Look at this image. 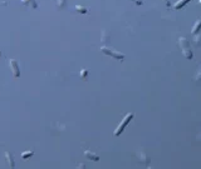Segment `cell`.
<instances>
[{
	"instance_id": "4fadbf2b",
	"label": "cell",
	"mask_w": 201,
	"mask_h": 169,
	"mask_svg": "<svg viewBox=\"0 0 201 169\" xmlns=\"http://www.w3.org/2000/svg\"><path fill=\"white\" fill-rule=\"evenodd\" d=\"M87 73H88L87 69H83L82 71H80V76H82V78H86V76H87Z\"/></svg>"
},
{
	"instance_id": "8fae6325",
	"label": "cell",
	"mask_w": 201,
	"mask_h": 169,
	"mask_svg": "<svg viewBox=\"0 0 201 169\" xmlns=\"http://www.w3.org/2000/svg\"><path fill=\"white\" fill-rule=\"evenodd\" d=\"M74 8H75V10H77V11H79V13H82V14H86V13H87V9H86V8H84V6H80V5H75Z\"/></svg>"
},
{
	"instance_id": "9c48e42d",
	"label": "cell",
	"mask_w": 201,
	"mask_h": 169,
	"mask_svg": "<svg viewBox=\"0 0 201 169\" xmlns=\"http://www.w3.org/2000/svg\"><path fill=\"white\" fill-rule=\"evenodd\" d=\"M200 30H201V20H198L194 28H192V34H198Z\"/></svg>"
},
{
	"instance_id": "5bb4252c",
	"label": "cell",
	"mask_w": 201,
	"mask_h": 169,
	"mask_svg": "<svg viewBox=\"0 0 201 169\" xmlns=\"http://www.w3.org/2000/svg\"><path fill=\"white\" fill-rule=\"evenodd\" d=\"M132 1L136 3L137 5H142V4H143V0H132Z\"/></svg>"
},
{
	"instance_id": "e0dca14e",
	"label": "cell",
	"mask_w": 201,
	"mask_h": 169,
	"mask_svg": "<svg viewBox=\"0 0 201 169\" xmlns=\"http://www.w3.org/2000/svg\"><path fill=\"white\" fill-rule=\"evenodd\" d=\"M199 3H200V4H201V0H199Z\"/></svg>"
},
{
	"instance_id": "7c38bea8",
	"label": "cell",
	"mask_w": 201,
	"mask_h": 169,
	"mask_svg": "<svg viewBox=\"0 0 201 169\" xmlns=\"http://www.w3.org/2000/svg\"><path fill=\"white\" fill-rule=\"evenodd\" d=\"M66 3H67V0H57V6L58 8H64L66 6Z\"/></svg>"
},
{
	"instance_id": "8992f818",
	"label": "cell",
	"mask_w": 201,
	"mask_h": 169,
	"mask_svg": "<svg viewBox=\"0 0 201 169\" xmlns=\"http://www.w3.org/2000/svg\"><path fill=\"white\" fill-rule=\"evenodd\" d=\"M84 155H86L87 158H89V159H92V160H94V162H97V160H99V157H98L97 154H94V153L89 152V150H86V152H84Z\"/></svg>"
},
{
	"instance_id": "6da1fadb",
	"label": "cell",
	"mask_w": 201,
	"mask_h": 169,
	"mask_svg": "<svg viewBox=\"0 0 201 169\" xmlns=\"http://www.w3.org/2000/svg\"><path fill=\"white\" fill-rule=\"evenodd\" d=\"M179 45L182 50V54L186 59H192L194 55H192V51H191V48H190V44L185 38H179Z\"/></svg>"
},
{
	"instance_id": "3957f363",
	"label": "cell",
	"mask_w": 201,
	"mask_h": 169,
	"mask_svg": "<svg viewBox=\"0 0 201 169\" xmlns=\"http://www.w3.org/2000/svg\"><path fill=\"white\" fill-rule=\"evenodd\" d=\"M100 51H102L103 54H107V55L113 56L114 59H118V60H123L124 59V55L122 53H118L117 50H113V49H111V48L102 46V48H100Z\"/></svg>"
},
{
	"instance_id": "2e32d148",
	"label": "cell",
	"mask_w": 201,
	"mask_h": 169,
	"mask_svg": "<svg viewBox=\"0 0 201 169\" xmlns=\"http://www.w3.org/2000/svg\"><path fill=\"white\" fill-rule=\"evenodd\" d=\"M200 76H201V68H200V74L198 75V78H200Z\"/></svg>"
},
{
	"instance_id": "5b68a950",
	"label": "cell",
	"mask_w": 201,
	"mask_h": 169,
	"mask_svg": "<svg viewBox=\"0 0 201 169\" xmlns=\"http://www.w3.org/2000/svg\"><path fill=\"white\" fill-rule=\"evenodd\" d=\"M22 3L24 4V5H28L30 8H33V9H37L38 8V4L35 0H22Z\"/></svg>"
},
{
	"instance_id": "30bf717a",
	"label": "cell",
	"mask_w": 201,
	"mask_h": 169,
	"mask_svg": "<svg viewBox=\"0 0 201 169\" xmlns=\"http://www.w3.org/2000/svg\"><path fill=\"white\" fill-rule=\"evenodd\" d=\"M33 155V150H28V152H24L22 153V158L23 159H27V158H29V157Z\"/></svg>"
},
{
	"instance_id": "9a60e30c",
	"label": "cell",
	"mask_w": 201,
	"mask_h": 169,
	"mask_svg": "<svg viewBox=\"0 0 201 169\" xmlns=\"http://www.w3.org/2000/svg\"><path fill=\"white\" fill-rule=\"evenodd\" d=\"M163 1H165V4H166L167 6H170V3H168V0H163Z\"/></svg>"
},
{
	"instance_id": "277c9868",
	"label": "cell",
	"mask_w": 201,
	"mask_h": 169,
	"mask_svg": "<svg viewBox=\"0 0 201 169\" xmlns=\"http://www.w3.org/2000/svg\"><path fill=\"white\" fill-rule=\"evenodd\" d=\"M9 65H10V70H11V73H13V76H14V78H19V75H20V70H19V65H18L17 60L10 59V60H9Z\"/></svg>"
},
{
	"instance_id": "7a4b0ae2",
	"label": "cell",
	"mask_w": 201,
	"mask_h": 169,
	"mask_svg": "<svg viewBox=\"0 0 201 169\" xmlns=\"http://www.w3.org/2000/svg\"><path fill=\"white\" fill-rule=\"evenodd\" d=\"M132 118H133V113H128V114H127L126 116H124V118L122 119V122L119 123V125L117 127V129H116V130H114V133H113L114 136H118V135L121 134V133H122V132L124 130V128H126V127H127V124L132 120Z\"/></svg>"
},
{
	"instance_id": "52a82bcc",
	"label": "cell",
	"mask_w": 201,
	"mask_h": 169,
	"mask_svg": "<svg viewBox=\"0 0 201 169\" xmlns=\"http://www.w3.org/2000/svg\"><path fill=\"white\" fill-rule=\"evenodd\" d=\"M5 158H6V160H8V163H9L10 168H14V167H15V163H14L13 155H11L9 152H5Z\"/></svg>"
},
{
	"instance_id": "ba28073f",
	"label": "cell",
	"mask_w": 201,
	"mask_h": 169,
	"mask_svg": "<svg viewBox=\"0 0 201 169\" xmlns=\"http://www.w3.org/2000/svg\"><path fill=\"white\" fill-rule=\"evenodd\" d=\"M188 1H190V0H179V1L176 3L175 5H174V8H175L176 10H180L181 8H182L184 5H186V4H187Z\"/></svg>"
}]
</instances>
